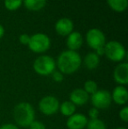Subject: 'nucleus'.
<instances>
[{"mask_svg":"<svg viewBox=\"0 0 128 129\" xmlns=\"http://www.w3.org/2000/svg\"><path fill=\"white\" fill-rule=\"evenodd\" d=\"M88 120L89 119L84 114L74 113L68 118L66 126L68 129H84L86 128Z\"/></svg>","mask_w":128,"mask_h":129,"instance_id":"9d476101","label":"nucleus"},{"mask_svg":"<svg viewBox=\"0 0 128 129\" xmlns=\"http://www.w3.org/2000/svg\"><path fill=\"white\" fill-rule=\"evenodd\" d=\"M29 129H47L46 125L39 120H34L29 126Z\"/></svg>","mask_w":128,"mask_h":129,"instance_id":"393cba45","label":"nucleus"},{"mask_svg":"<svg viewBox=\"0 0 128 129\" xmlns=\"http://www.w3.org/2000/svg\"><path fill=\"white\" fill-rule=\"evenodd\" d=\"M82 63H83L85 68L88 70H96L100 63V57L94 51L90 52L84 56L83 60H82Z\"/></svg>","mask_w":128,"mask_h":129,"instance_id":"2eb2a0df","label":"nucleus"},{"mask_svg":"<svg viewBox=\"0 0 128 129\" xmlns=\"http://www.w3.org/2000/svg\"><path fill=\"white\" fill-rule=\"evenodd\" d=\"M29 40H30V35L27 34H20L19 38V41L21 44L23 45H28V42H29Z\"/></svg>","mask_w":128,"mask_h":129,"instance_id":"a878e982","label":"nucleus"},{"mask_svg":"<svg viewBox=\"0 0 128 129\" xmlns=\"http://www.w3.org/2000/svg\"><path fill=\"white\" fill-rule=\"evenodd\" d=\"M109 7L116 12H123L128 6V0H106Z\"/></svg>","mask_w":128,"mask_h":129,"instance_id":"f3484780","label":"nucleus"},{"mask_svg":"<svg viewBox=\"0 0 128 129\" xmlns=\"http://www.w3.org/2000/svg\"><path fill=\"white\" fill-rule=\"evenodd\" d=\"M0 129H19V127L12 123H5L0 126Z\"/></svg>","mask_w":128,"mask_h":129,"instance_id":"bb28decb","label":"nucleus"},{"mask_svg":"<svg viewBox=\"0 0 128 129\" xmlns=\"http://www.w3.org/2000/svg\"><path fill=\"white\" fill-rule=\"evenodd\" d=\"M82 57L77 51L64 50L57 57L56 67L63 75H71L77 71L82 65Z\"/></svg>","mask_w":128,"mask_h":129,"instance_id":"f257e3e1","label":"nucleus"},{"mask_svg":"<svg viewBox=\"0 0 128 129\" xmlns=\"http://www.w3.org/2000/svg\"><path fill=\"white\" fill-rule=\"evenodd\" d=\"M68 100L73 103L75 106L79 105L82 106L88 103L90 100V95L82 88H77L72 90L69 94V99Z\"/></svg>","mask_w":128,"mask_h":129,"instance_id":"f8f14e48","label":"nucleus"},{"mask_svg":"<svg viewBox=\"0 0 128 129\" xmlns=\"http://www.w3.org/2000/svg\"><path fill=\"white\" fill-rule=\"evenodd\" d=\"M82 43H83V38H82V35L80 32L73 31L71 34H69L67 36L66 44L68 50L77 51L82 48Z\"/></svg>","mask_w":128,"mask_h":129,"instance_id":"4468645a","label":"nucleus"},{"mask_svg":"<svg viewBox=\"0 0 128 129\" xmlns=\"http://www.w3.org/2000/svg\"><path fill=\"white\" fill-rule=\"evenodd\" d=\"M51 77H52V79H53L55 83H62V82L64 80V75H63V74H62L61 71L56 70H55V71L52 73Z\"/></svg>","mask_w":128,"mask_h":129,"instance_id":"4be33fe9","label":"nucleus"},{"mask_svg":"<svg viewBox=\"0 0 128 129\" xmlns=\"http://www.w3.org/2000/svg\"><path fill=\"white\" fill-rule=\"evenodd\" d=\"M113 79L118 85L125 86L128 83V63L120 62L113 70Z\"/></svg>","mask_w":128,"mask_h":129,"instance_id":"1a4fd4ad","label":"nucleus"},{"mask_svg":"<svg viewBox=\"0 0 128 129\" xmlns=\"http://www.w3.org/2000/svg\"><path fill=\"white\" fill-rule=\"evenodd\" d=\"M97 55L100 57V56H103L104 55V48H97V50H95L94 51Z\"/></svg>","mask_w":128,"mask_h":129,"instance_id":"cd10ccee","label":"nucleus"},{"mask_svg":"<svg viewBox=\"0 0 128 129\" xmlns=\"http://www.w3.org/2000/svg\"><path fill=\"white\" fill-rule=\"evenodd\" d=\"M90 100L93 107L100 110H105L111 106L112 100H111V92L107 90H97L95 93L91 95Z\"/></svg>","mask_w":128,"mask_h":129,"instance_id":"423d86ee","label":"nucleus"},{"mask_svg":"<svg viewBox=\"0 0 128 129\" xmlns=\"http://www.w3.org/2000/svg\"><path fill=\"white\" fill-rule=\"evenodd\" d=\"M104 55L111 61L121 62L126 56V51L121 42L118 41H110L104 45Z\"/></svg>","mask_w":128,"mask_h":129,"instance_id":"20e7f679","label":"nucleus"},{"mask_svg":"<svg viewBox=\"0 0 128 129\" xmlns=\"http://www.w3.org/2000/svg\"><path fill=\"white\" fill-rule=\"evenodd\" d=\"M32 68L35 73L43 77L51 76L52 73L56 69V62L55 60L52 56L48 54L39 55L34 60Z\"/></svg>","mask_w":128,"mask_h":129,"instance_id":"7ed1b4c3","label":"nucleus"},{"mask_svg":"<svg viewBox=\"0 0 128 129\" xmlns=\"http://www.w3.org/2000/svg\"><path fill=\"white\" fill-rule=\"evenodd\" d=\"M83 89L89 95H92L93 93L97 91L98 90V86L97 83L93 80H87L83 84Z\"/></svg>","mask_w":128,"mask_h":129,"instance_id":"412c9836","label":"nucleus"},{"mask_svg":"<svg viewBox=\"0 0 128 129\" xmlns=\"http://www.w3.org/2000/svg\"><path fill=\"white\" fill-rule=\"evenodd\" d=\"M28 48L32 52L36 54H42L48 51L51 47V40L43 33H37L30 36Z\"/></svg>","mask_w":128,"mask_h":129,"instance_id":"39448f33","label":"nucleus"},{"mask_svg":"<svg viewBox=\"0 0 128 129\" xmlns=\"http://www.w3.org/2000/svg\"><path fill=\"white\" fill-rule=\"evenodd\" d=\"M60 102L55 96L48 95L40 99L39 102V110L45 116H52L59 111Z\"/></svg>","mask_w":128,"mask_h":129,"instance_id":"0eeeda50","label":"nucleus"},{"mask_svg":"<svg viewBox=\"0 0 128 129\" xmlns=\"http://www.w3.org/2000/svg\"><path fill=\"white\" fill-rule=\"evenodd\" d=\"M85 38L88 46L94 51L97 48H104L106 43V38L104 32L98 28H91L86 33Z\"/></svg>","mask_w":128,"mask_h":129,"instance_id":"6e6552de","label":"nucleus"},{"mask_svg":"<svg viewBox=\"0 0 128 129\" xmlns=\"http://www.w3.org/2000/svg\"><path fill=\"white\" fill-rule=\"evenodd\" d=\"M4 5L8 11H16L23 5V0H5Z\"/></svg>","mask_w":128,"mask_h":129,"instance_id":"aec40b11","label":"nucleus"},{"mask_svg":"<svg viewBox=\"0 0 128 129\" xmlns=\"http://www.w3.org/2000/svg\"><path fill=\"white\" fill-rule=\"evenodd\" d=\"M4 35H5V28H4L3 25L0 24V39H2Z\"/></svg>","mask_w":128,"mask_h":129,"instance_id":"c85d7f7f","label":"nucleus"},{"mask_svg":"<svg viewBox=\"0 0 128 129\" xmlns=\"http://www.w3.org/2000/svg\"><path fill=\"white\" fill-rule=\"evenodd\" d=\"M111 100L116 105H125L128 101V90L125 86L118 85L111 92Z\"/></svg>","mask_w":128,"mask_h":129,"instance_id":"ddd939ff","label":"nucleus"},{"mask_svg":"<svg viewBox=\"0 0 128 129\" xmlns=\"http://www.w3.org/2000/svg\"><path fill=\"white\" fill-rule=\"evenodd\" d=\"M55 29L59 35L68 36L74 31V22L69 18H61L55 22Z\"/></svg>","mask_w":128,"mask_h":129,"instance_id":"9b49d317","label":"nucleus"},{"mask_svg":"<svg viewBox=\"0 0 128 129\" xmlns=\"http://www.w3.org/2000/svg\"><path fill=\"white\" fill-rule=\"evenodd\" d=\"M13 119L16 126L20 127H29L35 120V110L32 105L28 102H20L14 106Z\"/></svg>","mask_w":128,"mask_h":129,"instance_id":"f03ea898","label":"nucleus"},{"mask_svg":"<svg viewBox=\"0 0 128 129\" xmlns=\"http://www.w3.org/2000/svg\"><path fill=\"white\" fill-rule=\"evenodd\" d=\"M118 117L124 122H127L128 121V107L124 106L123 108L120 109L119 112H118Z\"/></svg>","mask_w":128,"mask_h":129,"instance_id":"5701e85b","label":"nucleus"},{"mask_svg":"<svg viewBox=\"0 0 128 129\" xmlns=\"http://www.w3.org/2000/svg\"><path fill=\"white\" fill-rule=\"evenodd\" d=\"M88 116H89L90 119H99V110L95 107H91L88 112Z\"/></svg>","mask_w":128,"mask_h":129,"instance_id":"b1692460","label":"nucleus"},{"mask_svg":"<svg viewBox=\"0 0 128 129\" xmlns=\"http://www.w3.org/2000/svg\"><path fill=\"white\" fill-rule=\"evenodd\" d=\"M75 110H76V106L69 100L64 101L62 104H60V107H59V111L61 113L68 118L75 113Z\"/></svg>","mask_w":128,"mask_h":129,"instance_id":"a211bd4d","label":"nucleus"},{"mask_svg":"<svg viewBox=\"0 0 128 129\" xmlns=\"http://www.w3.org/2000/svg\"><path fill=\"white\" fill-rule=\"evenodd\" d=\"M47 0H23V5L26 9L32 12L40 11L46 6Z\"/></svg>","mask_w":128,"mask_h":129,"instance_id":"dca6fc26","label":"nucleus"},{"mask_svg":"<svg viewBox=\"0 0 128 129\" xmlns=\"http://www.w3.org/2000/svg\"><path fill=\"white\" fill-rule=\"evenodd\" d=\"M87 129H106V125L102 119H89L86 126Z\"/></svg>","mask_w":128,"mask_h":129,"instance_id":"6ab92c4d","label":"nucleus"},{"mask_svg":"<svg viewBox=\"0 0 128 129\" xmlns=\"http://www.w3.org/2000/svg\"><path fill=\"white\" fill-rule=\"evenodd\" d=\"M115 129H126V128H125V127H121V126H120V127H117Z\"/></svg>","mask_w":128,"mask_h":129,"instance_id":"c756f323","label":"nucleus"}]
</instances>
